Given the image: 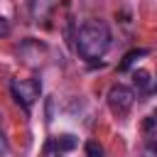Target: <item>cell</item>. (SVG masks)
I'll use <instances>...</instances> for the list:
<instances>
[{
  "mask_svg": "<svg viewBox=\"0 0 157 157\" xmlns=\"http://www.w3.org/2000/svg\"><path fill=\"white\" fill-rule=\"evenodd\" d=\"M52 147L59 150V152H71V150L76 147V137H74V135H61V137H56V140L52 142Z\"/></svg>",
  "mask_w": 157,
  "mask_h": 157,
  "instance_id": "5b68a950",
  "label": "cell"
},
{
  "mask_svg": "<svg viewBox=\"0 0 157 157\" xmlns=\"http://www.w3.org/2000/svg\"><path fill=\"white\" fill-rule=\"evenodd\" d=\"M110 47V29L105 22L101 20H88L78 27L76 32V49L83 59L88 61H96L101 59Z\"/></svg>",
  "mask_w": 157,
  "mask_h": 157,
  "instance_id": "6da1fadb",
  "label": "cell"
},
{
  "mask_svg": "<svg viewBox=\"0 0 157 157\" xmlns=\"http://www.w3.org/2000/svg\"><path fill=\"white\" fill-rule=\"evenodd\" d=\"M10 91H12L15 101L25 108V113H29V105H32V101L39 96L42 86H39L37 78H32V81H17V78H15V81L10 83Z\"/></svg>",
  "mask_w": 157,
  "mask_h": 157,
  "instance_id": "3957f363",
  "label": "cell"
},
{
  "mask_svg": "<svg viewBox=\"0 0 157 157\" xmlns=\"http://www.w3.org/2000/svg\"><path fill=\"white\" fill-rule=\"evenodd\" d=\"M132 103H135L132 88H128V86H123V83L110 86V91H108V108H110L115 115H125V113L132 108Z\"/></svg>",
  "mask_w": 157,
  "mask_h": 157,
  "instance_id": "7a4b0ae2",
  "label": "cell"
},
{
  "mask_svg": "<svg viewBox=\"0 0 157 157\" xmlns=\"http://www.w3.org/2000/svg\"><path fill=\"white\" fill-rule=\"evenodd\" d=\"M155 118H157V110H155Z\"/></svg>",
  "mask_w": 157,
  "mask_h": 157,
  "instance_id": "8fae6325",
  "label": "cell"
},
{
  "mask_svg": "<svg viewBox=\"0 0 157 157\" xmlns=\"http://www.w3.org/2000/svg\"><path fill=\"white\" fill-rule=\"evenodd\" d=\"M145 54H150V52H147V49H132V52H128V54L123 56V61H120L118 69H120V71H128V69L135 64V59H140V56H145Z\"/></svg>",
  "mask_w": 157,
  "mask_h": 157,
  "instance_id": "8992f818",
  "label": "cell"
},
{
  "mask_svg": "<svg viewBox=\"0 0 157 157\" xmlns=\"http://www.w3.org/2000/svg\"><path fill=\"white\" fill-rule=\"evenodd\" d=\"M7 32H10V22H7L5 17H0V37H5Z\"/></svg>",
  "mask_w": 157,
  "mask_h": 157,
  "instance_id": "9c48e42d",
  "label": "cell"
},
{
  "mask_svg": "<svg viewBox=\"0 0 157 157\" xmlns=\"http://www.w3.org/2000/svg\"><path fill=\"white\" fill-rule=\"evenodd\" d=\"M86 157H105V150L96 140H91V142H86Z\"/></svg>",
  "mask_w": 157,
  "mask_h": 157,
  "instance_id": "52a82bcc",
  "label": "cell"
},
{
  "mask_svg": "<svg viewBox=\"0 0 157 157\" xmlns=\"http://www.w3.org/2000/svg\"><path fill=\"white\" fill-rule=\"evenodd\" d=\"M132 83L137 86V91H150V86H152V78H150V74L145 71V69H135L132 71Z\"/></svg>",
  "mask_w": 157,
  "mask_h": 157,
  "instance_id": "277c9868",
  "label": "cell"
},
{
  "mask_svg": "<svg viewBox=\"0 0 157 157\" xmlns=\"http://www.w3.org/2000/svg\"><path fill=\"white\" fill-rule=\"evenodd\" d=\"M150 147H152V150H157V140H150Z\"/></svg>",
  "mask_w": 157,
  "mask_h": 157,
  "instance_id": "30bf717a",
  "label": "cell"
},
{
  "mask_svg": "<svg viewBox=\"0 0 157 157\" xmlns=\"http://www.w3.org/2000/svg\"><path fill=\"white\" fill-rule=\"evenodd\" d=\"M7 150H10V145H7V137H5V132L0 130V157H5V155H7Z\"/></svg>",
  "mask_w": 157,
  "mask_h": 157,
  "instance_id": "ba28073f",
  "label": "cell"
}]
</instances>
